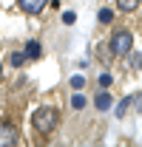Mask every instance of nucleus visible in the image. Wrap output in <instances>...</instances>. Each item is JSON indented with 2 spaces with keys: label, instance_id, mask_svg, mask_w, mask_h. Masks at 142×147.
<instances>
[{
  "label": "nucleus",
  "instance_id": "1",
  "mask_svg": "<svg viewBox=\"0 0 142 147\" xmlns=\"http://www.w3.org/2000/svg\"><path fill=\"white\" fill-rule=\"evenodd\" d=\"M57 122H60V113L54 108H37L34 116H31V125H34L37 133H43V136H48L54 127H57Z\"/></svg>",
  "mask_w": 142,
  "mask_h": 147
},
{
  "label": "nucleus",
  "instance_id": "2",
  "mask_svg": "<svg viewBox=\"0 0 142 147\" xmlns=\"http://www.w3.org/2000/svg\"><path fill=\"white\" fill-rule=\"evenodd\" d=\"M108 48H111V54H131V48H134V37L131 31H117V34L111 37V42H108Z\"/></svg>",
  "mask_w": 142,
  "mask_h": 147
},
{
  "label": "nucleus",
  "instance_id": "3",
  "mask_svg": "<svg viewBox=\"0 0 142 147\" xmlns=\"http://www.w3.org/2000/svg\"><path fill=\"white\" fill-rule=\"evenodd\" d=\"M17 144V127L9 122H0V147H14Z\"/></svg>",
  "mask_w": 142,
  "mask_h": 147
},
{
  "label": "nucleus",
  "instance_id": "4",
  "mask_svg": "<svg viewBox=\"0 0 142 147\" xmlns=\"http://www.w3.org/2000/svg\"><path fill=\"white\" fill-rule=\"evenodd\" d=\"M20 9L26 11V14H40L46 6H48V0H17Z\"/></svg>",
  "mask_w": 142,
  "mask_h": 147
},
{
  "label": "nucleus",
  "instance_id": "5",
  "mask_svg": "<svg viewBox=\"0 0 142 147\" xmlns=\"http://www.w3.org/2000/svg\"><path fill=\"white\" fill-rule=\"evenodd\" d=\"M26 57H29V59H40V57H43V45H40L37 40H29V42H26Z\"/></svg>",
  "mask_w": 142,
  "mask_h": 147
},
{
  "label": "nucleus",
  "instance_id": "6",
  "mask_svg": "<svg viewBox=\"0 0 142 147\" xmlns=\"http://www.w3.org/2000/svg\"><path fill=\"white\" fill-rule=\"evenodd\" d=\"M94 105H97V110H108L111 108V93H105V88H102V93H97Z\"/></svg>",
  "mask_w": 142,
  "mask_h": 147
},
{
  "label": "nucleus",
  "instance_id": "7",
  "mask_svg": "<svg viewBox=\"0 0 142 147\" xmlns=\"http://www.w3.org/2000/svg\"><path fill=\"white\" fill-rule=\"evenodd\" d=\"M26 59H29V57H26V51H12V54H9V65H12V68H20Z\"/></svg>",
  "mask_w": 142,
  "mask_h": 147
},
{
  "label": "nucleus",
  "instance_id": "8",
  "mask_svg": "<svg viewBox=\"0 0 142 147\" xmlns=\"http://www.w3.org/2000/svg\"><path fill=\"white\" fill-rule=\"evenodd\" d=\"M139 6V0H117V9L119 11H134Z\"/></svg>",
  "mask_w": 142,
  "mask_h": 147
},
{
  "label": "nucleus",
  "instance_id": "9",
  "mask_svg": "<svg viewBox=\"0 0 142 147\" xmlns=\"http://www.w3.org/2000/svg\"><path fill=\"white\" fill-rule=\"evenodd\" d=\"M71 108L83 110V108H85V96H83V93H74V96H71Z\"/></svg>",
  "mask_w": 142,
  "mask_h": 147
},
{
  "label": "nucleus",
  "instance_id": "10",
  "mask_svg": "<svg viewBox=\"0 0 142 147\" xmlns=\"http://www.w3.org/2000/svg\"><path fill=\"white\" fill-rule=\"evenodd\" d=\"M128 108H131V96H125L122 102L117 105V110H114V113H117V116H125V113H128Z\"/></svg>",
  "mask_w": 142,
  "mask_h": 147
},
{
  "label": "nucleus",
  "instance_id": "11",
  "mask_svg": "<svg viewBox=\"0 0 142 147\" xmlns=\"http://www.w3.org/2000/svg\"><path fill=\"white\" fill-rule=\"evenodd\" d=\"M97 17H100V23H111V20H114V11H111V9H100Z\"/></svg>",
  "mask_w": 142,
  "mask_h": 147
},
{
  "label": "nucleus",
  "instance_id": "12",
  "mask_svg": "<svg viewBox=\"0 0 142 147\" xmlns=\"http://www.w3.org/2000/svg\"><path fill=\"white\" fill-rule=\"evenodd\" d=\"M83 85H85V76H80V74H77V76H71V88H74V91H80Z\"/></svg>",
  "mask_w": 142,
  "mask_h": 147
},
{
  "label": "nucleus",
  "instance_id": "13",
  "mask_svg": "<svg viewBox=\"0 0 142 147\" xmlns=\"http://www.w3.org/2000/svg\"><path fill=\"white\" fill-rule=\"evenodd\" d=\"M111 82H114V76H111V74H100V85H102V88H108Z\"/></svg>",
  "mask_w": 142,
  "mask_h": 147
},
{
  "label": "nucleus",
  "instance_id": "14",
  "mask_svg": "<svg viewBox=\"0 0 142 147\" xmlns=\"http://www.w3.org/2000/svg\"><path fill=\"white\" fill-rule=\"evenodd\" d=\"M74 20H77V14H74V11H63V23H66V26H71Z\"/></svg>",
  "mask_w": 142,
  "mask_h": 147
},
{
  "label": "nucleus",
  "instance_id": "15",
  "mask_svg": "<svg viewBox=\"0 0 142 147\" xmlns=\"http://www.w3.org/2000/svg\"><path fill=\"white\" fill-rule=\"evenodd\" d=\"M131 62H134V68H142V54H134V57H131Z\"/></svg>",
  "mask_w": 142,
  "mask_h": 147
},
{
  "label": "nucleus",
  "instance_id": "16",
  "mask_svg": "<svg viewBox=\"0 0 142 147\" xmlns=\"http://www.w3.org/2000/svg\"><path fill=\"white\" fill-rule=\"evenodd\" d=\"M0 79H3V65H0Z\"/></svg>",
  "mask_w": 142,
  "mask_h": 147
}]
</instances>
